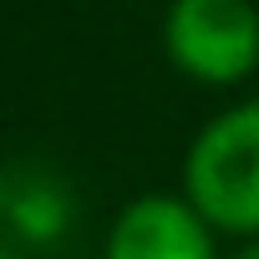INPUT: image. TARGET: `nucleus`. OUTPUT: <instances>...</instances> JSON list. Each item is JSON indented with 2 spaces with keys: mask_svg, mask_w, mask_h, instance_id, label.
I'll list each match as a JSON object with an SVG mask.
<instances>
[{
  "mask_svg": "<svg viewBox=\"0 0 259 259\" xmlns=\"http://www.w3.org/2000/svg\"><path fill=\"white\" fill-rule=\"evenodd\" d=\"M0 259H16V254H6V249H0Z\"/></svg>",
  "mask_w": 259,
  "mask_h": 259,
  "instance_id": "obj_5",
  "label": "nucleus"
},
{
  "mask_svg": "<svg viewBox=\"0 0 259 259\" xmlns=\"http://www.w3.org/2000/svg\"><path fill=\"white\" fill-rule=\"evenodd\" d=\"M102 259H219L213 254V224L188 198L148 193L117 213Z\"/></svg>",
  "mask_w": 259,
  "mask_h": 259,
  "instance_id": "obj_3",
  "label": "nucleus"
},
{
  "mask_svg": "<svg viewBox=\"0 0 259 259\" xmlns=\"http://www.w3.org/2000/svg\"><path fill=\"white\" fill-rule=\"evenodd\" d=\"M183 198L219 234H259V102H239L198 127L183 153Z\"/></svg>",
  "mask_w": 259,
  "mask_h": 259,
  "instance_id": "obj_1",
  "label": "nucleus"
},
{
  "mask_svg": "<svg viewBox=\"0 0 259 259\" xmlns=\"http://www.w3.org/2000/svg\"><path fill=\"white\" fill-rule=\"evenodd\" d=\"M168 61L198 87H239L259 71L254 0H173L163 16Z\"/></svg>",
  "mask_w": 259,
  "mask_h": 259,
  "instance_id": "obj_2",
  "label": "nucleus"
},
{
  "mask_svg": "<svg viewBox=\"0 0 259 259\" xmlns=\"http://www.w3.org/2000/svg\"><path fill=\"white\" fill-rule=\"evenodd\" d=\"M229 259H259V234H249V239H239V249H234Z\"/></svg>",
  "mask_w": 259,
  "mask_h": 259,
  "instance_id": "obj_4",
  "label": "nucleus"
}]
</instances>
